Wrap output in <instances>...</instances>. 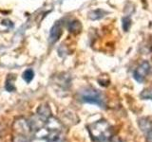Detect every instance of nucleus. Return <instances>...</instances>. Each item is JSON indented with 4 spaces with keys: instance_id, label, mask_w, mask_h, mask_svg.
Masks as SVG:
<instances>
[{
    "instance_id": "nucleus-1",
    "label": "nucleus",
    "mask_w": 152,
    "mask_h": 142,
    "mask_svg": "<svg viewBox=\"0 0 152 142\" xmlns=\"http://www.w3.org/2000/svg\"><path fill=\"white\" fill-rule=\"evenodd\" d=\"M89 135L94 142H109L114 135L111 126L106 120H98L88 126Z\"/></svg>"
},
{
    "instance_id": "nucleus-2",
    "label": "nucleus",
    "mask_w": 152,
    "mask_h": 142,
    "mask_svg": "<svg viewBox=\"0 0 152 142\" xmlns=\"http://www.w3.org/2000/svg\"><path fill=\"white\" fill-rule=\"evenodd\" d=\"M81 101L86 103L95 104L100 107L104 106V101L102 94L93 88H86L84 89L80 95Z\"/></svg>"
},
{
    "instance_id": "nucleus-3",
    "label": "nucleus",
    "mask_w": 152,
    "mask_h": 142,
    "mask_svg": "<svg viewBox=\"0 0 152 142\" xmlns=\"http://www.w3.org/2000/svg\"><path fill=\"white\" fill-rule=\"evenodd\" d=\"M149 71H150V64L148 62L145 61L134 70L133 77L136 80V82L142 83L145 82V79L149 74Z\"/></svg>"
},
{
    "instance_id": "nucleus-4",
    "label": "nucleus",
    "mask_w": 152,
    "mask_h": 142,
    "mask_svg": "<svg viewBox=\"0 0 152 142\" xmlns=\"http://www.w3.org/2000/svg\"><path fill=\"white\" fill-rule=\"evenodd\" d=\"M141 131L144 133L148 142H152V121L147 117H141L138 120Z\"/></svg>"
},
{
    "instance_id": "nucleus-5",
    "label": "nucleus",
    "mask_w": 152,
    "mask_h": 142,
    "mask_svg": "<svg viewBox=\"0 0 152 142\" xmlns=\"http://www.w3.org/2000/svg\"><path fill=\"white\" fill-rule=\"evenodd\" d=\"M62 35V23L60 21H57L53 26H52L50 32V37H49V42L50 44H54L59 40V38Z\"/></svg>"
},
{
    "instance_id": "nucleus-6",
    "label": "nucleus",
    "mask_w": 152,
    "mask_h": 142,
    "mask_svg": "<svg viewBox=\"0 0 152 142\" xmlns=\"http://www.w3.org/2000/svg\"><path fill=\"white\" fill-rule=\"evenodd\" d=\"M69 32L71 33H79L82 30V25H81L80 21L78 20H73L72 22L69 23V25L68 27Z\"/></svg>"
},
{
    "instance_id": "nucleus-7",
    "label": "nucleus",
    "mask_w": 152,
    "mask_h": 142,
    "mask_svg": "<svg viewBox=\"0 0 152 142\" xmlns=\"http://www.w3.org/2000/svg\"><path fill=\"white\" fill-rule=\"evenodd\" d=\"M106 13L107 12H104V9H94V11L90 12L88 13V17L89 19H91V20H98V19L102 18Z\"/></svg>"
},
{
    "instance_id": "nucleus-8",
    "label": "nucleus",
    "mask_w": 152,
    "mask_h": 142,
    "mask_svg": "<svg viewBox=\"0 0 152 142\" xmlns=\"http://www.w3.org/2000/svg\"><path fill=\"white\" fill-rule=\"evenodd\" d=\"M22 77H23V80H25L27 83H30L31 80H32L33 77H34V72H33L32 69L28 68V69L25 70V72L23 73Z\"/></svg>"
},
{
    "instance_id": "nucleus-9",
    "label": "nucleus",
    "mask_w": 152,
    "mask_h": 142,
    "mask_svg": "<svg viewBox=\"0 0 152 142\" xmlns=\"http://www.w3.org/2000/svg\"><path fill=\"white\" fill-rule=\"evenodd\" d=\"M122 22H123V30L125 31L129 30V28L131 27V19L128 16H126L123 18Z\"/></svg>"
},
{
    "instance_id": "nucleus-10",
    "label": "nucleus",
    "mask_w": 152,
    "mask_h": 142,
    "mask_svg": "<svg viewBox=\"0 0 152 142\" xmlns=\"http://www.w3.org/2000/svg\"><path fill=\"white\" fill-rule=\"evenodd\" d=\"M141 98L144 99H152V90L151 89H145L141 93Z\"/></svg>"
},
{
    "instance_id": "nucleus-11",
    "label": "nucleus",
    "mask_w": 152,
    "mask_h": 142,
    "mask_svg": "<svg viewBox=\"0 0 152 142\" xmlns=\"http://www.w3.org/2000/svg\"><path fill=\"white\" fill-rule=\"evenodd\" d=\"M6 89L8 90V91L12 92V91H13V90H14V86H13V85L11 83H7V84H6Z\"/></svg>"
},
{
    "instance_id": "nucleus-12",
    "label": "nucleus",
    "mask_w": 152,
    "mask_h": 142,
    "mask_svg": "<svg viewBox=\"0 0 152 142\" xmlns=\"http://www.w3.org/2000/svg\"><path fill=\"white\" fill-rule=\"evenodd\" d=\"M109 142H123V141H122L121 139H119L118 137H115V136H114L113 138H112L110 141H109Z\"/></svg>"
}]
</instances>
